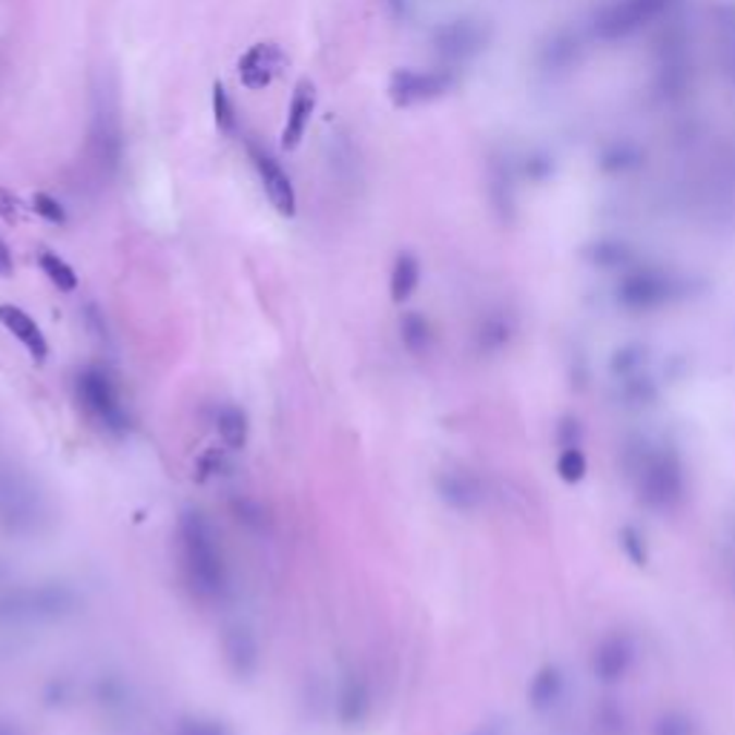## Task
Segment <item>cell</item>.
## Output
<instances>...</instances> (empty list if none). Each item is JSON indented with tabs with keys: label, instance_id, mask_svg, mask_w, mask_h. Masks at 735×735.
<instances>
[{
	"label": "cell",
	"instance_id": "obj_1",
	"mask_svg": "<svg viewBox=\"0 0 735 735\" xmlns=\"http://www.w3.org/2000/svg\"><path fill=\"white\" fill-rule=\"evenodd\" d=\"M179 558L182 575L198 601L216 603L230 592V569L224 558L222 538L207 512L191 506L179 514Z\"/></svg>",
	"mask_w": 735,
	"mask_h": 735
},
{
	"label": "cell",
	"instance_id": "obj_2",
	"mask_svg": "<svg viewBox=\"0 0 735 735\" xmlns=\"http://www.w3.org/2000/svg\"><path fill=\"white\" fill-rule=\"evenodd\" d=\"M124 119H121V98L115 81L103 72L93 87L87 130V159L101 182H112L124 167Z\"/></svg>",
	"mask_w": 735,
	"mask_h": 735
},
{
	"label": "cell",
	"instance_id": "obj_3",
	"mask_svg": "<svg viewBox=\"0 0 735 735\" xmlns=\"http://www.w3.org/2000/svg\"><path fill=\"white\" fill-rule=\"evenodd\" d=\"M78 607V592L61 580L15 586V589L0 592V626L56 624V621L75 615Z\"/></svg>",
	"mask_w": 735,
	"mask_h": 735
},
{
	"label": "cell",
	"instance_id": "obj_4",
	"mask_svg": "<svg viewBox=\"0 0 735 735\" xmlns=\"http://www.w3.org/2000/svg\"><path fill=\"white\" fill-rule=\"evenodd\" d=\"M49 520L47 498L33 480L21 471L0 475V531L12 538L40 535Z\"/></svg>",
	"mask_w": 735,
	"mask_h": 735
},
{
	"label": "cell",
	"instance_id": "obj_5",
	"mask_svg": "<svg viewBox=\"0 0 735 735\" xmlns=\"http://www.w3.org/2000/svg\"><path fill=\"white\" fill-rule=\"evenodd\" d=\"M75 396L81 408L89 414L101 431L110 437H127L133 419H130L127 405L121 400V391L110 371H103L101 365H87L75 377Z\"/></svg>",
	"mask_w": 735,
	"mask_h": 735
},
{
	"label": "cell",
	"instance_id": "obj_6",
	"mask_svg": "<svg viewBox=\"0 0 735 735\" xmlns=\"http://www.w3.org/2000/svg\"><path fill=\"white\" fill-rule=\"evenodd\" d=\"M245 150L250 164H254L256 175H259L261 191L268 196L270 207H273L279 216H285V219L296 216V187H293L291 175H287V170L282 167V161H279L268 144L259 142L256 135H247Z\"/></svg>",
	"mask_w": 735,
	"mask_h": 735
},
{
	"label": "cell",
	"instance_id": "obj_7",
	"mask_svg": "<svg viewBox=\"0 0 735 735\" xmlns=\"http://www.w3.org/2000/svg\"><path fill=\"white\" fill-rule=\"evenodd\" d=\"M333 710H336V721L342 730H363L371 719L373 698L371 684L359 670L342 672L340 684H336V696H333Z\"/></svg>",
	"mask_w": 735,
	"mask_h": 735
},
{
	"label": "cell",
	"instance_id": "obj_8",
	"mask_svg": "<svg viewBox=\"0 0 735 735\" xmlns=\"http://www.w3.org/2000/svg\"><path fill=\"white\" fill-rule=\"evenodd\" d=\"M222 658L236 681H254L261 666V647L247 624H228L222 633Z\"/></svg>",
	"mask_w": 735,
	"mask_h": 735
},
{
	"label": "cell",
	"instance_id": "obj_9",
	"mask_svg": "<svg viewBox=\"0 0 735 735\" xmlns=\"http://www.w3.org/2000/svg\"><path fill=\"white\" fill-rule=\"evenodd\" d=\"M449 89V78L440 72H422V70H396L388 81V98L394 107H414V103H426L431 98H440Z\"/></svg>",
	"mask_w": 735,
	"mask_h": 735
},
{
	"label": "cell",
	"instance_id": "obj_10",
	"mask_svg": "<svg viewBox=\"0 0 735 735\" xmlns=\"http://www.w3.org/2000/svg\"><path fill=\"white\" fill-rule=\"evenodd\" d=\"M287 66V56L282 52L279 44H270V40H261V44H254V47L247 49L242 61H238V78L245 84L247 89H259L270 87L277 75Z\"/></svg>",
	"mask_w": 735,
	"mask_h": 735
},
{
	"label": "cell",
	"instance_id": "obj_11",
	"mask_svg": "<svg viewBox=\"0 0 735 735\" xmlns=\"http://www.w3.org/2000/svg\"><path fill=\"white\" fill-rule=\"evenodd\" d=\"M314 112H317V87H314L310 78H302L293 87L291 103H287V119L285 127H282V150H296L299 147L302 138L308 135Z\"/></svg>",
	"mask_w": 735,
	"mask_h": 735
},
{
	"label": "cell",
	"instance_id": "obj_12",
	"mask_svg": "<svg viewBox=\"0 0 735 735\" xmlns=\"http://www.w3.org/2000/svg\"><path fill=\"white\" fill-rule=\"evenodd\" d=\"M0 324H3V328H7V331L12 333L35 359H47L49 354L47 336H44L40 324L35 322L24 308H17V305H0Z\"/></svg>",
	"mask_w": 735,
	"mask_h": 735
},
{
	"label": "cell",
	"instance_id": "obj_13",
	"mask_svg": "<svg viewBox=\"0 0 735 735\" xmlns=\"http://www.w3.org/2000/svg\"><path fill=\"white\" fill-rule=\"evenodd\" d=\"M213 426L219 431V440L228 451H245L247 440H250V417L242 405L224 403L216 408Z\"/></svg>",
	"mask_w": 735,
	"mask_h": 735
},
{
	"label": "cell",
	"instance_id": "obj_14",
	"mask_svg": "<svg viewBox=\"0 0 735 735\" xmlns=\"http://www.w3.org/2000/svg\"><path fill=\"white\" fill-rule=\"evenodd\" d=\"M328 167L336 175V182L342 184H356L363 179V173H359V150H356L354 142L345 133H333L328 138Z\"/></svg>",
	"mask_w": 735,
	"mask_h": 735
},
{
	"label": "cell",
	"instance_id": "obj_15",
	"mask_svg": "<svg viewBox=\"0 0 735 735\" xmlns=\"http://www.w3.org/2000/svg\"><path fill=\"white\" fill-rule=\"evenodd\" d=\"M437 494L443 503H449L451 509H475L477 500H480V489H477L475 477L463 475V471H443L437 477Z\"/></svg>",
	"mask_w": 735,
	"mask_h": 735
},
{
	"label": "cell",
	"instance_id": "obj_16",
	"mask_svg": "<svg viewBox=\"0 0 735 735\" xmlns=\"http://www.w3.org/2000/svg\"><path fill=\"white\" fill-rule=\"evenodd\" d=\"M419 259L414 254H408V250H403V254L396 256L394 259V268H391V279H388V287H391V299L396 302V305H403V302H408L414 296V291H417L419 285Z\"/></svg>",
	"mask_w": 735,
	"mask_h": 735
},
{
	"label": "cell",
	"instance_id": "obj_17",
	"mask_svg": "<svg viewBox=\"0 0 735 735\" xmlns=\"http://www.w3.org/2000/svg\"><path fill=\"white\" fill-rule=\"evenodd\" d=\"M38 265L40 270H44V277H47L58 291L72 293L78 287V273H75V268H72L64 256H58L56 250H40Z\"/></svg>",
	"mask_w": 735,
	"mask_h": 735
},
{
	"label": "cell",
	"instance_id": "obj_18",
	"mask_svg": "<svg viewBox=\"0 0 735 735\" xmlns=\"http://www.w3.org/2000/svg\"><path fill=\"white\" fill-rule=\"evenodd\" d=\"M400 340H403L408 354H426L431 348V324H428V319L422 314H405L400 319Z\"/></svg>",
	"mask_w": 735,
	"mask_h": 735
},
{
	"label": "cell",
	"instance_id": "obj_19",
	"mask_svg": "<svg viewBox=\"0 0 735 735\" xmlns=\"http://www.w3.org/2000/svg\"><path fill=\"white\" fill-rule=\"evenodd\" d=\"M98 707L107 712H124L130 707V687L115 675H101L93 689Z\"/></svg>",
	"mask_w": 735,
	"mask_h": 735
},
{
	"label": "cell",
	"instance_id": "obj_20",
	"mask_svg": "<svg viewBox=\"0 0 735 735\" xmlns=\"http://www.w3.org/2000/svg\"><path fill=\"white\" fill-rule=\"evenodd\" d=\"M230 514L236 517L238 526H245L247 531H256V535L268 531L270 526L265 506H261L259 500L245 498V494H236V498L230 500Z\"/></svg>",
	"mask_w": 735,
	"mask_h": 735
},
{
	"label": "cell",
	"instance_id": "obj_21",
	"mask_svg": "<svg viewBox=\"0 0 735 735\" xmlns=\"http://www.w3.org/2000/svg\"><path fill=\"white\" fill-rule=\"evenodd\" d=\"M213 119H216V127H219V133L222 135L238 133L236 101L230 98L228 87H224L222 81H216L213 84Z\"/></svg>",
	"mask_w": 735,
	"mask_h": 735
},
{
	"label": "cell",
	"instance_id": "obj_22",
	"mask_svg": "<svg viewBox=\"0 0 735 735\" xmlns=\"http://www.w3.org/2000/svg\"><path fill=\"white\" fill-rule=\"evenodd\" d=\"M175 735H233V730L213 715H184L175 724Z\"/></svg>",
	"mask_w": 735,
	"mask_h": 735
},
{
	"label": "cell",
	"instance_id": "obj_23",
	"mask_svg": "<svg viewBox=\"0 0 735 735\" xmlns=\"http://www.w3.org/2000/svg\"><path fill=\"white\" fill-rule=\"evenodd\" d=\"M33 210L40 216V219H44V222L58 224V228H61V224H66L64 205H61L56 196H49V193H35Z\"/></svg>",
	"mask_w": 735,
	"mask_h": 735
},
{
	"label": "cell",
	"instance_id": "obj_24",
	"mask_svg": "<svg viewBox=\"0 0 735 735\" xmlns=\"http://www.w3.org/2000/svg\"><path fill=\"white\" fill-rule=\"evenodd\" d=\"M222 468H230L228 460H224L219 451H210V454H205V457H201V463H198V477L222 475Z\"/></svg>",
	"mask_w": 735,
	"mask_h": 735
},
{
	"label": "cell",
	"instance_id": "obj_25",
	"mask_svg": "<svg viewBox=\"0 0 735 735\" xmlns=\"http://www.w3.org/2000/svg\"><path fill=\"white\" fill-rule=\"evenodd\" d=\"M12 273H15V259H12V250H9V245L0 236V279L12 277Z\"/></svg>",
	"mask_w": 735,
	"mask_h": 735
},
{
	"label": "cell",
	"instance_id": "obj_26",
	"mask_svg": "<svg viewBox=\"0 0 735 735\" xmlns=\"http://www.w3.org/2000/svg\"><path fill=\"white\" fill-rule=\"evenodd\" d=\"M0 735H24V730H21L17 721H3V724H0Z\"/></svg>",
	"mask_w": 735,
	"mask_h": 735
}]
</instances>
